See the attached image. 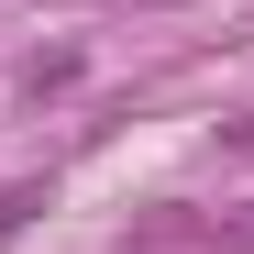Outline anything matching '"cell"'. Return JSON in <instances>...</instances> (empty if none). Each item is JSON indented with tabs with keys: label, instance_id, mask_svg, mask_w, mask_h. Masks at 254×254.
<instances>
[{
	"label": "cell",
	"instance_id": "cell-1",
	"mask_svg": "<svg viewBox=\"0 0 254 254\" xmlns=\"http://www.w3.org/2000/svg\"><path fill=\"white\" fill-rule=\"evenodd\" d=\"M33 210H45V177H22V188H0V243H11V232L33 221Z\"/></svg>",
	"mask_w": 254,
	"mask_h": 254
},
{
	"label": "cell",
	"instance_id": "cell-2",
	"mask_svg": "<svg viewBox=\"0 0 254 254\" xmlns=\"http://www.w3.org/2000/svg\"><path fill=\"white\" fill-rule=\"evenodd\" d=\"M232 243H243V254H254V210H243V221H232Z\"/></svg>",
	"mask_w": 254,
	"mask_h": 254
},
{
	"label": "cell",
	"instance_id": "cell-3",
	"mask_svg": "<svg viewBox=\"0 0 254 254\" xmlns=\"http://www.w3.org/2000/svg\"><path fill=\"white\" fill-rule=\"evenodd\" d=\"M232 144H254V111H243V122H232Z\"/></svg>",
	"mask_w": 254,
	"mask_h": 254
}]
</instances>
